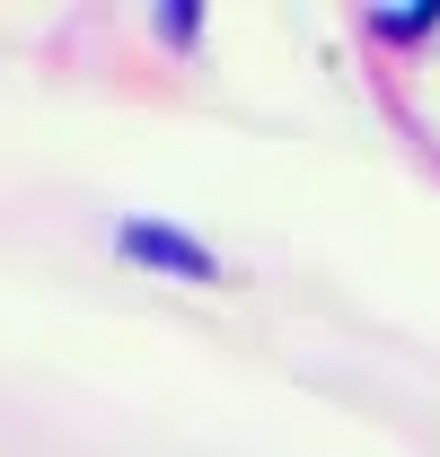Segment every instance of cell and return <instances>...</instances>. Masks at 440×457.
Instances as JSON below:
<instances>
[{"label": "cell", "instance_id": "1", "mask_svg": "<svg viewBox=\"0 0 440 457\" xmlns=\"http://www.w3.org/2000/svg\"><path fill=\"white\" fill-rule=\"evenodd\" d=\"M123 255L150 264V273H176V282H212L220 273L194 237H176V228H159V220H123Z\"/></svg>", "mask_w": 440, "mask_h": 457}]
</instances>
